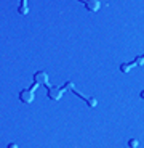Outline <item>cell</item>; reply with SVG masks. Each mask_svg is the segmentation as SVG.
Returning a JSON list of instances; mask_svg holds the SVG:
<instances>
[{
    "mask_svg": "<svg viewBox=\"0 0 144 148\" xmlns=\"http://www.w3.org/2000/svg\"><path fill=\"white\" fill-rule=\"evenodd\" d=\"M34 81L35 82L32 84V87L29 89V90H23L19 95V98L23 103H32V100H34V90L37 89V85L39 84H48V76L45 71H39V73L34 74Z\"/></svg>",
    "mask_w": 144,
    "mask_h": 148,
    "instance_id": "obj_1",
    "label": "cell"
},
{
    "mask_svg": "<svg viewBox=\"0 0 144 148\" xmlns=\"http://www.w3.org/2000/svg\"><path fill=\"white\" fill-rule=\"evenodd\" d=\"M48 89V97L51 100H59L63 92L66 90V87H50V84H45Z\"/></svg>",
    "mask_w": 144,
    "mask_h": 148,
    "instance_id": "obj_2",
    "label": "cell"
},
{
    "mask_svg": "<svg viewBox=\"0 0 144 148\" xmlns=\"http://www.w3.org/2000/svg\"><path fill=\"white\" fill-rule=\"evenodd\" d=\"M66 87H69V89H72V90H74V94H77V95H79V97H82V98H83L85 102L88 103V106H96V105H98V102H96V98H88V97H83V95L80 94V92H77L75 89H74V85H72V82H67V84H66Z\"/></svg>",
    "mask_w": 144,
    "mask_h": 148,
    "instance_id": "obj_3",
    "label": "cell"
},
{
    "mask_svg": "<svg viewBox=\"0 0 144 148\" xmlns=\"http://www.w3.org/2000/svg\"><path fill=\"white\" fill-rule=\"evenodd\" d=\"M85 7H87V10H90V11H98L101 3L98 0H90V2H85Z\"/></svg>",
    "mask_w": 144,
    "mask_h": 148,
    "instance_id": "obj_4",
    "label": "cell"
},
{
    "mask_svg": "<svg viewBox=\"0 0 144 148\" xmlns=\"http://www.w3.org/2000/svg\"><path fill=\"white\" fill-rule=\"evenodd\" d=\"M18 11H19L21 15H26V13L29 11V7H27V2H26V0H23V2H21V5H19V8H18Z\"/></svg>",
    "mask_w": 144,
    "mask_h": 148,
    "instance_id": "obj_5",
    "label": "cell"
},
{
    "mask_svg": "<svg viewBox=\"0 0 144 148\" xmlns=\"http://www.w3.org/2000/svg\"><path fill=\"white\" fill-rule=\"evenodd\" d=\"M138 145H139V143H138V140H136V139H130V140H128V147H130V148H136Z\"/></svg>",
    "mask_w": 144,
    "mask_h": 148,
    "instance_id": "obj_6",
    "label": "cell"
},
{
    "mask_svg": "<svg viewBox=\"0 0 144 148\" xmlns=\"http://www.w3.org/2000/svg\"><path fill=\"white\" fill-rule=\"evenodd\" d=\"M8 148H18V145L16 143H8Z\"/></svg>",
    "mask_w": 144,
    "mask_h": 148,
    "instance_id": "obj_7",
    "label": "cell"
},
{
    "mask_svg": "<svg viewBox=\"0 0 144 148\" xmlns=\"http://www.w3.org/2000/svg\"><path fill=\"white\" fill-rule=\"evenodd\" d=\"M139 95H141V98H143V100H144V90H143V92H141V94H139Z\"/></svg>",
    "mask_w": 144,
    "mask_h": 148,
    "instance_id": "obj_8",
    "label": "cell"
}]
</instances>
